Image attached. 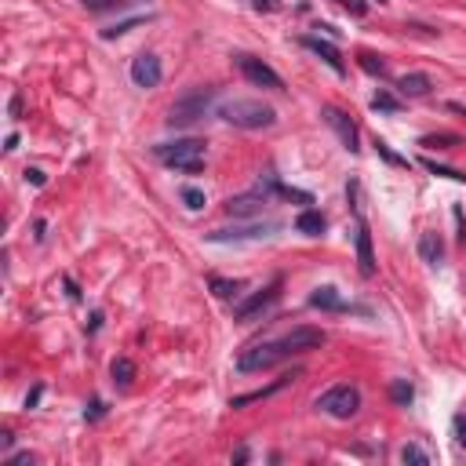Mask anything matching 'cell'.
<instances>
[{"instance_id": "cell-1", "label": "cell", "mask_w": 466, "mask_h": 466, "mask_svg": "<svg viewBox=\"0 0 466 466\" xmlns=\"http://www.w3.org/2000/svg\"><path fill=\"white\" fill-rule=\"evenodd\" d=\"M317 346H325V332L320 328H310V325H295L292 332L277 335L270 343H255L248 350L237 353V372H266V368L281 364L288 357H299V353H310Z\"/></svg>"}, {"instance_id": "cell-2", "label": "cell", "mask_w": 466, "mask_h": 466, "mask_svg": "<svg viewBox=\"0 0 466 466\" xmlns=\"http://www.w3.org/2000/svg\"><path fill=\"white\" fill-rule=\"evenodd\" d=\"M215 114L240 127V132H259V127H273L277 124V114H273V106H266L263 99H222L215 106Z\"/></svg>"}, {"instance_id": "cell-3", "label": "cell", "mask_w": 466, "mask_h": 466, "mask_svg": "<svg viewBox=\"0 0 466 466\" xmlns=\"http://www.w3.org/2000/svg\"><path fill=\"white\" fill-rule=\"evenodd\" d=\"M153 157L171 171L182 175H201L204 171V142L201 139H175V142H160L153 146Z\"/></svg>"}, {"instance_id": "cell-4", "label": "cell", "mask_w": 466, "mask_h": 466, "mask_svg": "<svg viewBox=\"0 0 466 466\" xmlns=\"http://www.w3.org/2000/svg\"><path fill=\"white\" fill-rule=\"evenodd\" d=\"M212 102H215V88H194V91H186V95H179V99L171 102L164 121L171 127H189V124H197L208 109H212Z\"/></svg>"}, {"instance_id": "cell-5", "label": "cell", "mask_w": 466, "mask_h": 466, "mask_svg": "<svg viewBox=\"0 0 466 466\" xmlns=\"http://www.w3.org/2000/svg\"><path fill=\"white\" fill-rule=\"evenodd\" d=\"M317 408L332 415V419H353L361 408V390L350 387V382H339V387H332L317 397Z\"/></svg>"}, {"instance_id": "cell-6", "label": "cell", "mask_w": 466, "mask_h": 466, "mask_svg": "<svg viewBox=\"0 0 466 466\" xmlns=\"http://www.w3.org/2000/svg\"><path fill=\"white\" fill-rule=\"evenodd\" d=\"M320 117H325V124L332 127L335 135H339L343 150H350V153H357V150H361V132H357V124H353V117L346 114V109H339V106H325V109H320Z\"/></svg>"}, {"instance_id": "cell-7", "label": "cell", "mask_w": 466, "mask_h": 466, "mask_svg": "<svg viewBox=\"0 0 466 466\" xmlns=\"http://www.w3.org/2000/svg\"><path fill=\"white\" fill-rule=\"evenodd\" d=\"M237 70L244 73L255 88H270V91H284V80H281V73L273 70V66H266L263 59H255V55H237Z\"/></svg>"}, {"instance_id": "cell-8", "label": "cell", "mask_w": 466, "mask_h": 466, "mask_svg": "<svg viewBox=\"0 0 466 466\" xmlns=\"http://www.w3.org/2000/svg\"><path fill=\"white\" fill-rule=\"evenodd\" d=\"M277 299H281V281H273V284L263 288V292H255V295H248L244 302H237L233 317H237V320H255L259 313H266Z\"/></svg>"}, {"instance_id": "cell-9", "label": "cell", "mask_w": 466, "mask_h": 466, "mask_svg": "<svg viewBox=\"0 0 466 466\" xmlns=\"http://www.w3.org/2000/svg\"><path fill=\"white\" fill-rule=\"evenodd\" d=\"M281 230V222H244V226H233V230H212L208 240L215 244H226V240H259V237H273Z\"/></svg>"}, {"instance_id": "cell-10", "label": "cell", "mask_w": 466, "mask_h": 466, "mask_svg": "<svg viewBox=\"0 0 466 466\" xmlns=\"http://www.w3.org/2000/svg\"><path fill=\"white\" fill-rule=\"evenodd\" d=\"M270 204V194L259 186L255 194H240V197H230L226 204V215H233V219H255V215H263V208Z\"/></svg>"}, {"instance_id": "cell-11", "label": "cell", "mask_w": 466, "mask_h": 466, "mask_svg": "<svg viewBox=\"0 0 466 466\" xmlns=\"http://www.w3.org/2000/svg\"><path fill=\"white\" fill-rule=\"evenodd\" d=\"M160 77H164V66H160V59L153 52H142L132 59V80L135 88H157Z\"/></svg>"}, {"instance_id": "cell-12", "label": "cell", "mask_w": 466, "mask_h": 466, "mask_svg": "<svg viewBox=\"0 0 466 466\" xmlns=\"http://www.w3.org/2000/svg\"><path fill=\"white\" fill-rule=\"evenodd\" d=\"M299 44L306 47V52H313L317 59H325L328 66L335 70V73H346V62H343V55H339V47H335L332 40H320V37H313V33H306V37H299Z\"/></svg>"}, {"instance_id": "cell-13", "label": "cell", "mask_w": 466, "mask_h": 466, "mask_svg": "<svg viewBox=\"0 0 466 466\" xmlns=\"http://www.w3.org/2000/svg\"><path fill=\"white\" fill-rule=\"evenodd\" d=\"M310 306L328 310V313H343V310H350V306H346V299L339 295V288H332V284L313 288V292H310Z\"/></svg>"}, {"instance_id": "cell-14", "label": "cell", "mask_w": 466, "mask_h": 466, "mask_svg": "<svg viewBox=\"0 0 466 466\" xmlns=\"http://www.w3.org/2000/svg\"><path fill=\"white\" fill-rule=\"evenodd\" d=\"M419 259H423L426 266H441V259H444V240H441L437 230L419 233Z\"/></svg>"}, {"instance_id": "cell-15", "label": "cell", "mask_w": 466, "mask_h": 466, "mask_svg": "<svg viewBox=\"0 0 466 466\" xmlns=\"http://www.w3.org/2000/svg\"><path fill=\"white\" fill-rule=\"evenodd\" d=\"M357 263H361L364 277H372V273H375V251H372V233H368V222H357Z\"/></svg>"}, {"instance_id": "cell-16", "label": "cell", "mask_w": 466, "mask_h": 466, "mask_svg": "<svg viewBox=\"0 0 466 466\" xmlns=\"http://www.w3.org/2000/svg\"><path fill=\"white\" fill-rule=\"evenodd\" d=\"M430 88H433V80L426 73H405L397 80V91L408 95V99H423V95H430Z\"/></svg>"}, {"instance_id": "cell-17", "label": "cell", "mask_w": 466, "mask_h": 466, "mask_svg": "<svg viewBox=\"0 0 466 466\" xmlns=\"http://www.w3.org/2000/svg\"><path fill=\"white\" fill-rule=\"evenodd\" d=\"M295 375H284V379H277V382H270V387H263V390H251V394H240V397H230V408H244V405H251V401H266V397H273L277 390H284L288 382H292Z\"/></svg>"}, {"instance_id": "cell-18", "label": "cell", "mask_w": 466, "mask_h": 466, "mask_svg": "<svg viewBox=\"0 0 466 466\" xmlns=\"http://www.w3.org/2000/svg\"><path fill=\"white\" fill-rule=\"evenodd\" d=\"M325 226H328V222H325V215H320L317 208H306V212H299V219H295V230L306 233V237H320Z\"/></svg>"}, {"instance_id": "cell-19", "label": "cell", "mask_w": 466, "mask_h": 466, "mask_svg": "<svg viewBox=\"0 0 466 466\" xmlns=\"http://www.w3.org/2000/svg\"><path fill=\"white\" fill-rule=\"evenodd\" d=\"M109 375H114L117 387H132V379H135V364L127 361V357H117L114 364H109Z\"/></svg>"}, {"instance_id": "cell-20", "label": "cell", "mask_w": 466, "mask_h": 466, "mask_svg": "<svg viewBox=\"0 0 466 466\" xmlns=\"http://www.w3.org/2000/svg\"><path fill=\"white\" fill-rule=\"evenodd\" d=\"M412 397H415V390H412V382H408V379H394V382H390V401H394V405L408 408V405H412Z\"/></svg>"}, {"instance_id": "cell-21", "label": "cell", "mask_w": 466, "mask_h": 466, "mask_svg": "<svg viewBox=\"0 0 466 466\" xmlns=\"http://www.w3.org/2000/svg\"><path fill=\"white\" fill-rule=\"evenodd\" d=\"M208 284H212V292L219 295V299H237L240 295V281H226V277H212V281H208Z\"/></svg>"}, {"instance_id": "cell-22", "label": "cell", "mask_w": 466, "mask_h": 466, "mask_svg": "<svg viewBox=\"0 0 466 466\" xmlns=\"http://www.w3.org/2000/svg\"><path fill=\"white\" fill-rule=\"evenodd\" d=\"M150 19V15H135V19H124V22H117V26H109V29H102V37L106 40H114V37H124L127 33V29H135V26H142V22H146Z\"/></svg>"}, {"instance_id": "cell-23", "label": "cell", "mask_w": 466, "mask_h": 466, "mask_svg": "<svg viewBox=\"0 0 466 466\" xmlns=\"http://www.w3.org/2000/svg\"><path fill=\"white\" fill-rule=\"evenodd\" d=\"M372 109H375V114H397L401 102H397V95H390V91H375Z\"/></svg>"}, {"instance_id": "cell-24", "label": "cell", "mask_w": 466, "mask_h": 466, "mask_svg": "<svg viewBox=\"0 0 466 466\" xmlns=\"http://www.w3.org/2000/svg\"><path fill=\"white\" fill-rule=\"evenodd\" d=\"M401 463H412V466H430V452H423L419 444H405V448H401Z\"/></svg>"}, {"instance_id": "cell-25", "label": "cell", "mask_w": 466, "mask_h": 466, "mask_svg": "<svg viewBox=\"0 0 466 466\" xmlns=\"http://www.w3.org/2000/svg\"><path fill=\"white\" fill-rule=\"evenodd\" d=\"M357 62H361V70H364V73H372V77H387V66H382V62H379L372 52H361V55H357Z\"/></svg>"}, {"instance_id": "cell-26", "label": "cell", "mask_w": 466, "mask_h": 466, "mask_svg": "<svg viewBox=\"0 0 466 466\" xmlns=\"http://www.w3.org/2000/svg\"><path fill=\"white\" fill-rule=\"evenodd\" d=\"M423 146L430 150H448V146H459V135H423Z\"/></svg>"}, {"instance_id": "cell-27", "label": "cell", "mask_w": 466, "mask_h": 466, "mask_svg": "<svg viewBox=\"0 0 466 466\" xmlns=\"http://www.w3.org/2000/svg\"><path fill=\"white\" fill-rule=\"evenodd\" d=\"M423 168H426L430 175H444V179H456V182H466V175H463V171H456V168H444V164H437V160H423Z\"/></svg>"}, {"instance_id": "cell-28", "label": "cell", "mask_w": 466, "mask_h": 466, "mask_svg": "<svg viewBox=\"0 0 466 466\" xmlns=\"http://www.w3.org/2000/svg\"><path fill=\"white\" fill-rule=\"evenodd\" d=\"M182 204L189 208V212H201V208H204V189H197V186H182Z\"/></svg>"}, {"instance_id": "cell-29", "label": "cell", "mask_w": 466, "mask_h": 466, "mask_svg": "<svg viewBox=\"0 0 466 466\" xmlns=\"http://www.w3.org/2000/svg\"><path fill=\"white\" fill-rule=\"evenodd\" d=\"M375 153H379L382 160H390V164H397V168H408V160H405V157H397V153H394L382 139H375Z\"/></svg>"}, {"instance_id": "cell-30", "label": "cell", "mask_w": 466, "mask_h": 466, "mask_svg": "<svg viewBox=\"0 0 466 466\" xmlns=\"http://www.w3.org/2000/svg\"><path fill=\"white\" fill-rule=\"evenodd\" d=\"M88 11H114V8H124L127 0H80Z\"/></svg>"}, {"instance_id": "cell-31", "label": "cell", "mask_w": 466, "mask_h": 466, "mask_svg": "<svg viewBox=\"0 0 466 466\" xmlns=\"http://www.w3.org/2000/svg\"><path fill=\"white\" fill-rule=\"evenodd\" d=\"M335 4H343L350 15H357V19H361V15H368V4H364V0H335Z\"/></svg>"}, {"instance_id": "cell-32", "label": "cell", "mask_w": 466, "mask_h": 466, "mask_svg": "<svg viewBox=\"0 0 466 466\" xmlns=\"http://www.w3.org/2000/svg\"><path fill=\"white\" fill-rule=\"evenodd\" d=\"M33 463H37L33 452H15V456H8V466H33Z\"/></svg>"}, {"instance_id": "cell-33", "label": "cell", "mask_w": 466, "mask_h": 466, "mask_svg": "<svg viewBox=\"0 0 466 466\" xmlns=\"http://www.w3.org/2000/svg\"><path fill=\"white\" fill-rule=\"evenodd\" d=\"M452 219H456V230H459V233H456L459 244H466V219H463V208H459V204L452 208Z\"/></svg>"}, {"instance_id": "cell-34", "label": "cell", "mask_w": 466, "mask_h": 466, "mask_svg": "<svg viewBox=\"0 0 466 466\" xmlns=\"http://www.w3.org/2000/svg\"><path fill=\"white\" fill-rule=\"evenodd\" d=\"M22 175H26V182H29V186H44V182H47V175H44L40 168H26Z\"/></svg>"}, {"instance_id": "cell-35", "label": "cell", "mask_w": 466, "mask_h": 466, "mask_svg": "<svg viewBox=\"0 0 466 466\" xmlns=\"http://www.w3.org/2000/svg\"><path fill=\"white\" fill-rule=\"evenodd\" d=\"M251 8H255V11H277L281 0H251Z\"/></svg>"}, {"instance_id": "cell-36", "label": "cell", "mask_w": 466, "mask_h": 466, "mask_svg": "<svg viewBox=\"0 0 466 466\" xmlns=\"http://www.w3.org/2000/svg\"><path fill=\"white\" fill-rule=\"evenodd\" d=\"M102 412H106V405H102V401H91V405H88V412H84V419H99Z\"/></svg>"}, {"instance_id": "cell-37", "label": "cell", "mask_w": 466, "mask_h": 466, "mask_svg": "<svg viewBox=\"0 0 466 466\" xmlns=\"http://www.w3.org/2000/svg\"><path fill=\"white\" fill-rule=\"evenodd\" d=\"M99 328H102V310H95L91 320H88V332H99Z\"/></svg>"}, {"instance_id": "cell-38", "label": "cell", "mask_w": 466, "mask_h": 466, "mask_svg": "<svg viewBox=\"0 0 466 466\" xmlns=\"http://www.w3.org/2000/svg\"><path fill=\"white\" fill-rule=\"evenodd\" d=\"M66 292H70V299H80V288H77L73 277H66Z\"/></svg>"}, {"instance_id": "cell-39", "label": "cell", "mask_w": 466, "mask_h": 466, "mask_svg": "<svg viewBox=\"0 0 466 466\" xmlns=\"http://www.w3.org/2000/svg\"><path fill=\"white\" fill-rule=\"evenodd\" d=\"M4 150H8V153H11V150H19V135H15V132L4 139Z\"/></svg>"}, {"instance_id": "cell-40", "label": "cell", "mask_w": 466, "mask_h": 466, "mask_svg": "<svg viewBox=\"0 0 466 466\" xmlns=\"http://www.w3.org/2000/svg\"><path fill=\"white\" fill-rule=\"evenodd\" d=\"M11 444H15V433L4 430V433H0V448H11Z\"/></svg>"}, {"instance_id": "cell-41", "label": "cell", "mask_w": 466, "mask_h": 466, "mask_svg": "<svg viewBox=\"0 0 466 466\" xmlns=\"http://www.w3.org/2000/svg\"><path fill=\"white\" fill-rule=\"evenodd\" d=\"M40 394H44V390H40V387H37V390H33V394H29V397H26V408H33V405H37V401H40Z\"/></svg>"}, {"instance_id": "cell-42", "label": "cell", "mask_w": 466, "mask_h": 466, "mask_svg": "<svg viewBox=\"0 0 466 466\" xmlns=\"http://www.w3.org/2000/svg\"><path fill=\"white\" fill-rule=\"evenodd\" d=\"M8 109H11V117H19V109H22V99H19V95L11 99V106H8Z\"/></svg>"}, {"instance_id": "cell-43", "label": "cell", "mask_w": 466, "mask_h": 466, "mask_svg": "<svg viewBox=\"0 0 466 466\" xmlns=\"http://www.w3.org/2000/svg\"><path fill=\"white\" fill-rule=\"evenodd\" d=\"M459 444H463V448H466V430H463V433H459Z\"/></svg>"}]
</instances>
